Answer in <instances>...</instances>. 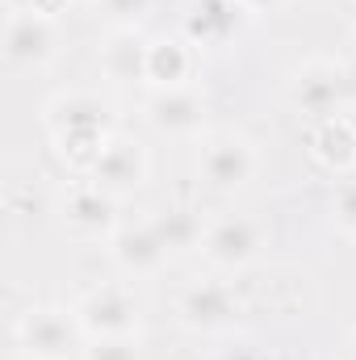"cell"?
Segmentation results:
<instances>
[{
	"mask_svg": "<svg viewBox=\"0 0 356 360\" xmlns=\"http://www.w3.org/2000/svg\"><path fill=\"white\" fill-rule=\"evenodd\" d=\"M42 117H46V130H51L59 155L80 172H89L92 160L101 155V147L113 134L109 130V109L92 92H59V96H51Z\"/></svg>",
	"mask_w": 356,
	"mask_h": 360,
	"instance_id": "1",
	"label": "cell"
},
{
	"mask_svg": "<svg viewBox=\"0 0 356 360\" xmlns=\"http://www.w3.org/2000/svg\"><path fill=\"white\" fill-rule=\"evenodd\" d=\"M352 72L336 59H306L285 76V105L323 122L348 109L352 101Z\"/></svg>",
	"mask_w": 356,
	"mask_h": 360,
	"instance_id": "2",
	"label": "cell"
},
{
	"mask_svg": "<svg viewBox=\"0 0 356 360\" xmlns=\"http://www.w3.org/2000/svg\"><path fill=\"white\" fill-rule=\"evenodd\" d=\"M260 172V155L243 134H210L197 151V176L210 193L235 197Z\"/></svg>",
	"mask_w": 356,
	"mask_h": 360,
	"instance_id": "3",
	"label": "cell"
},
{
	"mask_svg": "<svg viewBox=\"0 0 356 360\" xmlns=\"http://www.w3.org/2000/svg\"><path fill=\"white\" fill-rule=\"evenodd\" d=\"M17 344L30 356L68 360L72 352H84L89 335L72 306H34L17 319Z\"/></svg>",
	"mask_w": 356,
	"mask_h": 360,
	"instance_id": "4",
	"label": "cell"
},
{
	"mask_svg": "<svg viewBox=\"0 0 356 360\" xmlns=\"http://www.w3.org/2000/svg\"><path fill=\"white\" fill-rule=\"evenodd\" d=\"M72 310H76L89 340H96V335H139V319H143V306H139L134 289L117 285V281L84 289Z\"/></svg>",
	"mask_w": 356,
	"mask_h": 360,
	"instance_id": "5",
	"label": "cell"
},
{
	"mask_svg": "<svg viewBox=\"0 0 356 360\" xmlns=\"http://www.w3.org/2000/svg\"><path fill=\"white\" fill-rule=\"evenodd\" d=\"M265 252V226L248 214H222L214 222H205V239H201V256L218 272H239L256 264Z\"/></svg>",
	"mask_w": 356,
	"mask_h": 360,
	"instance_id": "6",
	"label": "cell"
},
{
	"mask_svg": "<svg viewBox=\"0 0 356 360\" xmlns=\"http://www.w3.org/2000/svg\"><path fill=\"white\" fill-rule=\"evenodd\" d=\"M239 314H243V302H239L235 285L214 281V276L184 285L180 297H177V323L184 331H201V335H210V331H231Z\"/></svg>",
	"mask_w": 356,
	"mask_h": 360,
	"instance_id": "7",
	"label": "cell"
},
{
	"mask_svg": "<svg viewBox=\"0 0 356 360\" xmlns=\"http://www.w3.org/2000/svg\"><path fill=\"white\" fill-rule=\"evenodd\" d=\"M84 176L96 184V188H105L109 197H130V193H139L147 176H151V155H147V147L139 143V139H130V134H109V143L101 147V155L92 160V168Z\"/></svg>",
	"mask_w": 356,
	"mask_h": 360,
	"instance_id": "8",
	"label": "cell"
},
{
	"mask_svg": "<svg viewBox=\"0 0 356 360\" xmlns=\"http://www.w3.org/2000/svg\"><path fill=\"white\" fill-rule=\"evenodd\" d=\"M0 51L13 68H46L59 55V21L42 13H4Z\"/></svg>",
	"mask_w": 356,
	"mask_h": 360,
	"instance_id": "9",
	"label": "cell"
},
{
	"mask_svg": "<svg viewBox=\"0 0 356 360\" xmlns=\"http://www.w3.org/2000/svg\"><path fill=\"white\" fill-rule=\"evenodd\" d=\"M105 248H109V260L126 272V276H155V272L172 260V252L164 248V239L151 226V218L130 222V226H117L105 239Z\"/></svg>",
	"mask_w": 356,
	"mask_h": 360,
	"instance_id": "10",
	"label": "cell"
},
{
	"mask_svg": "<svg viewBox=\"0 0 356 360\" xmlns=\"http://www.w3.org/2000/svg\"><path fill=\"white\" fill-rule=\"evenodd\" d=\"M205 92L197 84H180V89H151L147 96V122L160 130V134H197L205 126Z\"/></svg>",
	"mask_w": 356,
	"mask_h": 360,
	"instance_id": "11",
	"label": "cell"
},
{
	"mask_svg": "<svg viewBox=\"0 0 356 360\" xmlns=\"http://www.w3.org/2000/svg\"><path fill=\"white\" fill-rule=\"evenodd\" d=\"M63 226L80 239H109L117 231V197H109L96 184H76L63 197Z\"/></svg>",
	"mask_w": 356,
	"mask_h": 360,
	"instance_id": "12",
	"label": "cell"
},
{
	"mask_svg": "<svg viewBox=\"0 0 356 360\" xmlns=\"http://www.w3.org/2000/svg\"><path fill=\"white\" fill-rule=\"evenodd\" d=\"M197 76V46L184 34H160L147 42V89H180Z\"/></svg>",
	"mask_w": 356,
	"mask_h": 360,
	"instance_id": "13",
	"label": "cell"
},
{
	"mask_svg": "<svg viewBox=\"0 0 356 360\" xmlns=\"http://www.w3.org/2000/svg\"><path fill=\"white\" fill-rule=\"evenodd\" d=\"M147 42L139 30H113L96 59H101V72L113 80V84H147Z\"/></svg>",
	"mask_w": 356,
	"mask_h": 360,
	"instance_id": "14",
	"label": "cell"
},
{
	"mask_svg": "<svg viewBox=\"0 0 356 360\" xmlns=\"http://www.w3.org/2000/svg\"><path fill=\"white\" fill-rule=\"evenodd\" d=\"M243 17L239 0H193L184 13V38L193 46H218L243 25Z\"/></svg>",
	"mask_w": 356,
	"mask_h": 360,
	"instance_id": "15",
	"label": "cell"
},
{
	"mask_svg": "<svg viewBox=\"0 0 356 360\" xmlns=\"http://www.w3.org/2000/svg\"><path fill=\"white\" fill-rule=\"evenodd\" d=\"M310 155H314L327 172L348 176L356 168V122L344 117V113L314 122V130H310Z\"/></svg>",
	"mask_w": 356,
	"mask_h": 360,
	"instance_id": "16",
	"label": "cell"
},
{
	"mask_svg": "<svg viewBox=\"0 0 356 360\" xmlns=\"http://www.w3.org/2000/svg\"><path fill=\"white\" fill-rule=\"evenodd\" d=\"M151 226L160 231V239H164V248H168L172 256H184V252L201 248V239H205V222H201V214L189 210V205H168V210L151 214Z\"/></svg>",
	"mask_w": 356,
	"mask_h": 360,
	"instance_id": "17",
	"label": "cell"
},
{
	"mask_svg": "<svg viewBox=\"0 0 356 360\" xmlns=\"http://www.w3.org/2000/svg\"><path fill=\"white\" fill-rule=\"evenodd\" d=\"M331 222H336V231H344L348 239H356V172L348 176H340V184L331 188Z\"/></svg>",
	"mask_w": 356,
	"mask_h": 360,
	"instance_id": "18",
	"label": "cell"
},
{
	"mask_svg": "<svg viewBox=\"0 0 356 360\" xmlns=\"http://www.w3.org/2000/svg\"><path fill=\"white\" fill-rule=\"evenodd\" d=\"M84 360H143L139 335H96L84 344Z\"/></svg>",
	"mask_w": 356,
	"mask_h": 360,
	"instance_id": "19",
	"label": "cell"
},
{
	"mask_svg": "<svg viewBox=\"0 0 356 360\" xmlns=\"http://www.w3.org/2000/svg\"><path fill=\"white\" fill-rule=\"evenodd\" d=\"M105 8V17L113 21V30H139L151 13L155 0H96Z\"/></svg>",
	"mask_w": 356,
	"mask_h": 360,
	"instance_id": "20",
	"label": "cell"
},
{
	"mask_svg": "<svg viewBox=\"0 0 356 360\" xmlns=\"http://www.w3.org/2000/svg\"><path fill=\"white\" fill-rule=\"evenodd\" d=\"M214 360H276V356H272V348H265V344L252 340V335H231V340L214 352Z\"/></svg>",
	"mask_w": 356,
	"mask_h": 360,
	"instance_id": "21",
	"label": "cell"
},
{
	"mask_svg": "<svg viewBox=\"0 0 356 360\" xmlns=\"http://www.w3.org/2000/svg\"><path fill=\"white\" fill-rule=\"evenodd\" d=\"M239 4H243L248 17H260V13H281L289 0H239Z\"/></svg>",
	"mask_w": 356,
	"mask_h": 360,
	"instance_id": "22",
	"label": "cell"
},
{
	"mask_svg": "<svg viewBox=\"0 0 356 360\" xmlns=\"http://www.w3.org/2000/svg\"><path fill=\"white\" fill-rule=\"evenodd\" d=\"M68 4H72V0H34L30 13H42V17H55V21H59V17L68 13Z\"/></svg>",
	"mask_w": 356,
	"mask_h": 360,
	"instance_id": "23",
	"label": "cell"
},
{
	"mask_svg": "<svg viewBox=\"0 0 356 360\" xmlns=\"http://www.w3.org/2000/svg\"><path fill=\"white\" fill-rule=\"evenodd\" d=\"M344 68L352 72V80H356V30L348 34V46H344Z\"/></svg>",
	"mask_w": 356,
	"mask_h": 360,
	"instance_id": "24",
	"label": "cell"
},
{
	"mask_svg": "<svg viewBox=\"0 0 356 360\" xmlns=\"http://www.w3.org/2000/svg\"><path fill=\"white\" fill-rule=\"evenodd\" d=\"M34 0H4V13H30Z\"/></svg>",
	"mask_w": 356,
	"mask_h": 360,
	"instance_id": "25",
	"label": "cell"
},
{
	"mask_svg": "<svg viewBox=\"0 0 356 360\" xmlns=\"http://www.w3.org/2000/svg\"><path fill=\"white\" fill-rule=\"evenodd\" d=\"M344 360H356V331L348 335V344H344Z\"/></svg>",
	"mask_w": 356,
	"mask_h": 360,
	"instance_id": "26",
	"label": "cell"
},
{
	"mask_svg": "<svg viewBox=\"0 0 356 360\" xmlns=\"http://www.w3.org/2000/svg\"><path fill=\"white\" fill-rule=\"evenodd\" d=\"M13 360H42V356H30V352H17Z\"/></svg>",
	"mask_w": 356,
	"mask_h": 360,
	"instance_id": "27",
	"label": "cell"
}]
</instances>
